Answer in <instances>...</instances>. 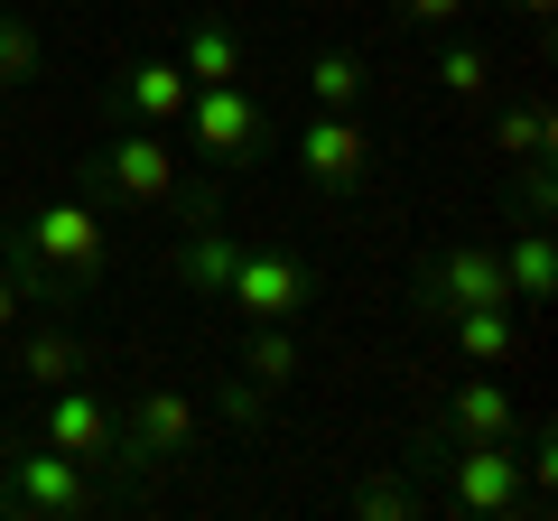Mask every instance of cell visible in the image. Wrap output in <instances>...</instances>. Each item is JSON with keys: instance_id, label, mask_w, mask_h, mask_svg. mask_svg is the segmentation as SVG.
I'll use <instances>...</instances> for the list:
<instances>
[{"instance_id": "obj_1", "label": "cell", "mask_w": 558, "mask_h": 521, "mask_svg": "<svg viewBox=\"0 0 558 521\" xmlns=\"http://www.w3.org/2000/svg\"><path fill=\"white\" fill-rule=\"evenodd\" d=\"M20 233V252H10V270H20L28 307H65V299H94L102 280H112V233H102V215L84 196H47L28 223H10Z\"/></svg>"}, {"instance_id": "obj_2", "label": "cell", "mask_w": 558, "mask_h": 521, "mask_svg": "<svg viewBox=\"0 0 558 521\" xmlns=\"http://www.w3.org/2000/svg\"><path fill=\"white\" fill-rule=\"evenodd\" d=\"M38 438L57 447V457H75L84 475L112 484L121 512L149 494V484H140V465L121 457V401H102V391H84V381H57V391H38Z\"/></svg>"}, {"instance_id": "obj_3", "label": "cell", "mask_w": 558, "mask_h": 521, "mask_svg": "<svg viewBox=\"0 0 558 521\" xmlns=\"http://www.w3.org/2000/svg\"><path fill=\"white\" fill-rule=\"evenodd\" d=\"M121 457L140 465V484L196 465L205 457V401H196V391H178V381H140L131 410H121Z\"/></svg>"}, {"instance_id": "obj_4", "label": "cell", "mask_w": 558, "mask_h": 521, "mask_svg": "<svg viewBox=\"0 0 558 521\" xmlns=\"http://www.w3.org/2000/svg\"><path fill=\"white\" fill-rule=\"evenodd\" d=\"M75 512H121L112 484L84 475L75 457H57V447H10V494H0V521H75Z\"/></svg>"}, {"instance_id": "obj_5", "label": "cell", "mask_w": 558, "mask_h": 521, "mask_svg": "<svg viewBox=\"0 0 558 521\" xmlns=\"http://www.w3.org/2000/svg\"><path fill=\"white\" fill-rule=\"evenodd\" d=\"M457 307H512V280H502V242H447L410 270V317L447 326Z\"/></svg>"}, {"instance_id": "obj_6", "label": "cell", "mask_w": 558, "mask_h": 521, "mask_svg": "<svg viewBox=\"0 0 558 521\" xmlns=\"http://www.w3.org/2000/svg\"><path fill=\"white\" fill-rule=\"evenodd\" d=\"M84 168H94V186L112 205H131V215H168V205L186 196V159L159 141V131H112Z\"/></svg>"}, {"instance_id": "obj_7", "label": "cell", "mask_w": 558, "mask_h": 521, "mask_svg": "<svg viewBox=\"0 0 558 521\" xmlns=\"http://www.w3.org/2000/svg\"><path fill=\"white\" fill-rule=\"evenodd\" d=\"M178 121L196 131V149L215 168H260V159H270V141H279V131H270V102H260L252 84H196Z\"/></svg>"}, {"instance_id": "obj_8", "label": "cell", "mask_w": 558, "mask_h": 521, "mask_svg": "<svg viewBox=\"0 0 558 521\" xmlns=\"http://www.w3.org/2000/svg\"><path fill=\"white\" fill-rule=\"evenodd\" d=\"M223 307H242V326H299L317 307V270L279 242H242L233 280H223Z\"/></svg>"}, {"instance_id": "obj_9", "label": "cell", "mask_w": 558, "mask_h": 521, "mask_svg": "<svg viewBox=\"0 0 558 521\" xmlns=\"http://www.w3.org/2000/svg\"><path fill=\"white\" fill-rule=\"evenodd\" d=\"M186 223L178 242H168V280L186 289V299H223V280H233V260H242V233H223V186L205 178L196 196H178Z\"/></svg>"}, {"instance_id": "obj_10", "label": "cell", "mask_w": 558, "mask_h": 521, "mask_svg": "<svg viewBox=\"0 0 558 521\" xmlns=\"http://www.w3.org/2000/svg\"><path fill=\"white\" fill-rule=\"evenodd\" d=\"M299 168L317 196H354V186H373V131H363L354 112H307L299 121Z\"/></svg>"}, {"instance_id": "obj_11", "label": "cell", "mask_w": 558, "mask_h": 521, "mask_svg": "<svg viewBox=\"0 0 558 521\" xmlns=\"http://www.w3.org/2000/svg\"><path fill=\"white\" fill-rule=\"evenodd\" d=\"M0 354H10V381H28V391H57V381H84V373H94L84 336H65L57 307H28V317L0 336Z\"/></svg>"}, {"instance_id": "obj_12", "label": "cell", "mask_w": 558, "mask_h": 521, "mask_svg": "<svg viewBox=\"0 0 558 521\" xmlns=\"http://www.w3.org/2000/svg\"><path fill=\"white\" fill-rule=\"evenodd\" d=\"M428 428L438 438H521V401H512V381H502V363H465Z\"/></svg>"}, {"instance_id": "obj_13", "label": "cell", "mask_w": 558, "mask_h": 521, "mask_svg": "<svg viewBox=\"0 0 558 521\" xmlns=\"http://www.w3.org/2000/svg\"><path fill=\"white\" fill-rule=\"evenodd\" d=\"M186 94H196V84H186L178 57H140V65H121V84L102 94V112L112 121H178Z\"/></svg>"}, {"instance_id": "obj_14", "label": "cell", "mask_w": 558, "mask_h": 521, "mask_svg": "<svg viewBox=\"0 0 558 521\" xmlns=\"http://www.w3.org/2000/svg\"><path fill=\"white\" fill-rule=\"evenodd\" d=\"M178 65H186V84H242L252 75V47H242V28L223 20V10H186Z\"/></svg>"}, {"instance_id": "obj_15", "label": "cell", "mask_w": 558, "mask_h": 521, "mask_svg": "<svg viewBox=\"0 0 558 521\" xmlns=\"http://www.w3.org/2000/svg\"><path fill=\"white\" fill-rule=\"evenodd\" d=\"M502 280H512V307H549L558 299V242H549V223H521V233L502 242Z\"/></svg>"}, {"instance_id": "obj_16", "label": "cell", "mask_w": 558, "mask_h": 521, "mask_svg": "<svg viewBox=\"0 0 558 521\" xmlns=\"http://www.w3.org/2000/svg\"><path fill=\"white\" fill-rule=\"evenodd\" d=\"M299 84H307V102H317V112H363V94H373V65H363L354 47H317V57L299 65Z\"/></svg>"}, {"instance_id": "obj_17", "label": "cell", "mask_w": 558, "mask_h": 521, "mask_svg": "<svg viewBox=\"0 0 558 521\" xmlns=\"http://www.w3.org/2000/svg\"><path fill=\"white\" fill-rule=\"evenodd\" d=\"M549 141H558V121H549V102H539V94H521V102H502V112H494V159L502 168L549 159Z\"/></svg>"}, {"instance_id": "obj_18", "label": "cell", "mask_w": 558, "mask_h": 521, "mask_svg": "<svg viewBox=\"0 0 558 521\" xmlns=\"http://www.w3.org/2000/svg\"><path fill=\"white\" fill-rule=\"evenodd\" d=\"M447 336H457L465 363H512L521 354V317H512V307H457Z\"/></svg>"}, {"instance_id": "obj_19", "label": "cell", "mask_w": 558, "mask_h": 521, "mask_svg": "<svg viewBox=\"0 0 558 521\" xmlns=\"http://www.w3.org/2000/svg\"><path fill=\"white\" fill-rule=\"evenodd\" d=\"M38 75H47V38H38V20L0 0V94H28Z\"/></svg>"}, {"instance_id": "obj_20", "label": "cell", "mask_w": 558, "mask_h": 521, "mask_svg": "<svg viewBox=\"0 0 558 521\" xmlns=\"http://www.w3.org/2000/svg\"><path fill=\"white\" fill-rule=\"evenodd\" d=\"M242 381H252L260 401H279V391L299 381V336H289V326H252V344H242Z\"/></svg>"}, {"instance_id": "obj_21", "label": "cell", "mask_w": 558, "mask_h": 521, "mask_svg": "<svg viewBox=\"0 0 558 521\" xmlns=\"http://www.w3.org/2000/svg\"><path fill=\"white\" fill-rule=\"evenodd\" d=\"M438 84H447V102H465V112L494 102V47L484 38H447L438 47Z\"/></svg>"}, {"instance_id": "obj_22", "label": "cell", "mask_w": 558, "mask_h": 521, "mask_svg": "<svg viewBox=\"0 0 558 521\" xmlns=\"http://www.w3.org/2000/svg\"><path fill=\"white\" fill-rule=\"evenodd\" d=\"M354 521H428V484L418 475H363L354 484Z\"/></svg>"}, {"instance_id": "obj_23", "label": "cell", "mask_w": 558, "mask_h": 521, "mask_svg": "<svg viewBox=\"0 0 558 521\" xmlns=\"http://www.w3.org/2000/svg\"><path fill=\"white\" fill-rule=\"evenodd\" d=\"M512 186H521V223H549V215H558V168H549V159H521Z\"/></svg>"}, {"instance_id": "obj_24", "label": "cell", "mask_w": 558, "mask_h": 521, "mask_svg": "<svg viewBox=\"0 0 558 521\" xmlns=\"http://www.w3.org/2000/svg\"><path fill=\"white\" fill-rule=\"evenodd\" d=\"M260 410H270V401H260L252 381H215V420H233V428H260Z\"/></svg>"}, {"instance_id": "obj_25", "label": "cell", "mask_w": 558, "mask_h": 521, "mask_svg": "<svg viewBox=\"0 0 558 521\" xmlns=\"http://www.w3.org/2000/svg\"><path fill=\"white\" fill-rule=\"evenodd\" d=\"M475 0H391V20H410V28H457Z\"/></svg>"}, {"instance_id": "obj_26", "label": "cell", "mask_w": 558, "mask_h": 521, "mask_svg": "<svg viewBox=\"0 0 558 521\" xmlns=\"http://www.w3.org/2000/svg\"><path fill=\"white\" fill-rule=\"evenodd\" d=\"M28 317V289H20V270H0V336Z\"/></svg>"}, {"instance_id": "obj_27", "label": "cell", "mask_w": 558, "mask_h": 521, "mask_svg": "<svg viewBox=\"0 0 558 521\" xmlns=\"http://www.w3.org/2000/svg\"><path fill=\"white\" fill-rule=\"evenodd\" d=\"M502 10H521L531 28H549V20H558V0H502Z\"/></svg>"}, {"instance_id": "obj_28", "label": "cell", "mask_w": 558, "mask_h": 521, "mask_svg": "<svg viewBox=\"0 0 558 521\" xmlns=\"http://www.w3.org/2000/svg\"><path fill=\"white\" fill-rule=\"evenodd\" d=\"M10 252H20V233H10V215H0V270H10Z\"/></svg>"}, {"instance_id": "obj_29", "label": "cell", "mask_w": 558, "mask_h": 521, "mask_svg": "<svg viewBox=\"0 0 558 521\" xmlns=\"http://www.w3.org/2000/svg\"><path fill=\"white\" fill-rule=\"evenodd\" d=\"M0 494H10V438H0Z\"/></svg>"}]
</instances>
